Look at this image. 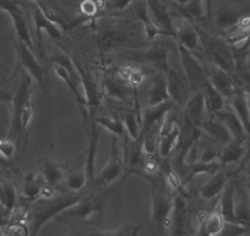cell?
<instances>
[{
    "label": "cell",
    "mask_w": 250,
    "mask_h": 236,
    "mask_svg": "<svg viewBox=\"0 0 250 236\" xmlns=\"http://www.w3.org/2000/svg\"><path fill=\"white\" fill-rule=\"evenodd\" d=\"M151 185V234L169 236L175 192L170 189L163 171L148 179Z\"/></svg>",
    "instance_id": "obj_1"
},
{
    "label": "cell",
    "mask_w": 250,
    "mask_h": 236,
    "mask_svg": "<svg viewBox=\"0 0 250 236\" xmlns=\"http://www.w3.org/2000/svg\"><path fill=\"white\" fill-rule=\"evenodd\" d=\"M107 196L104 193L98 196L83 197L73 207L58 214L54 220L70 226L79 225V224L100 223L104 214Z\"/></svg>",
    "instance_id": "obj_2"
},
{
    "label": "cell",
    "mask_w": 250,
    "mask_h": 236,
    "mask_svg": "<svg viewBox=\"0 0 250 236\" xmlns=\"http://www.w3.org/2000/svg\"><path fill=\"white\" fill-rule=\"evenodd\" d=\"M83 197V194H80L79 192H73V193L64 194V196L43 198L42 202L37 203V207L33 209V213L31 215L30 236H37L45 223L54 219L58 214H60L65 209L73 207Z\"/></svg>",
    "instance_id": "obj_3"
},
{
    "label": "cell",
    "mask_w": 250,
    "mask_h": 236,
    "mask_svg": "<svg viewBox=\"0 0 250 236\" xmlns=\"http://www.w3.org/2000/svg\"><path fill=\"white\" fill-rule=\"evenodd\" d=\"M198 30L203 52L205 53L211 64L225 69L228 73H233L235 71V58L227 41L203 31L201 28Z\"/></svg>",
    "instance_id": "obj_4"
},
{
    "label": "cell",
    "mask_w": 250,
    "mask_h": 236,
    "mask_svg": "<svg viewBox=\"0 0 250 236\" xmlns=\"http://www.w3.org/2000/svg\"><path fill=\"white\" fill-rule=\"evenodd\" d=\"M33 79L27 71L21 69L20 71V81L16 88L15 95L11 97V102H13V115H11V124L10 131H9L8 137L13 139L18 145L20 143L21 137L23 136L22 128H21V113H22L23 107L28 101L32 100V89Z\"/></svg>",
    "instance_id": "obj_5"
},
{
    "label": "cell",
    "mask_w": 250,
    "mask_h": 236,
    "mask_svg": "<svg viewBox=\"0 0 250 236\" xmlns=\"http://www.w3.org/2000/svg\"><path fill=\"white\" fill-rule=\"evenodd\" d=\"M123 141V159H124V171L117 182V189L122 186L131 175H136L144 179L145 175V163L147 154L144 150L143 141L140 138L131 139L130 137H125Z\"/></svg>",
    "instance_id": "obj_6"
},
{
    "label": "cell",
    "mask_w": 250,
    "mask_h": 236,
    "mask_svg": "<svg viewBox=\"0 0 250 236\" xmlns=\"http://www.w3.org/2000/svg\"><path fill=\"white\" fill-rule=\"evenodd\" d=\"M123 171H124L123 150H120L117 137L112 136V139H110L109 160L105 164L104 167L100 171V173L96 175L93 182H95L98 189L113 187V184L120 180V177L123 175Z\"/></svg>",
    "instance_id": "obj_7"
},
{
    "label": "cell",
    "mask_w": 250,
    "mask_h": 236,
    "mask_svg": "<svg viewBox=\"0 0 250 236\" xmlns=\"http://www.w3.org/2000/svg\"><path fill=\"white\" fill-rule=\"evenodd\" d=\"M178 54H179L180 63H182L183 74H184L185 79H187L189 88L193 90L200 91L204 84L208 80V71L203 64L199 62L198 58L195 57L194 53L190 50H188L183 46L178 45Z\"/></svg>",
    "instance_id": "obj_8"
},
{
    "label": "cell",
    "mask_w": 250,
    "mask_h": 236,
    "mask_svg": "<svg viewBox=\"0 0 250 236\" xmlns=\"http://www.w3.org/2000/svg\"><path fill=\"white\" fill-rule=\"evenodd\" d=\"M182 136V127L178 124L173 110L166 116L161 127L160 138H158L157 154L158 158L168 159L174 153L175 148L178 146Z\"/></svg>",
    "instance_id": "obj_9"
},
{
    "label": "cell",
    "mask_w": 250,
    "mask_h": 236,
    "mask_svg": "<svg viewBox=\"0 0 250 236\" xmlns=\"http://www.w3.org/2000/svg\"><path fill=\"white\" fill-rule=\"evenodd\" d=\"M14 47H15L16 55H18V59L23 71H27L32 76L33 80L37 83V85L40 86L41 90L45 93L48 84L47 74H45L44 69L41 66L40 62L37 61L36 55L33 54V49H31L27 45H25V43L19 40L15 41Z\"/></svg>",
    "instance_id": "obj_10"
},
{
    "label": "cell",
    "mask_w": 250,
    "mask_h": 236,
    "mask_svg": "<svg viewBox=\"0 0 250 236\" xmlns=\"http://www.w3.org/2000/svg\"><path fill=\"white\" fill-rule=\"evenodd\" d=\"M125 57H128L131 61L145 62V63L151 64L155 67L158 71L166 73L169 64V50L166 43L156 42L151 46L150 48L145 50H130L125 53Z\"/></svg>",
    "instance_id": "obj_11"
},
{
    "label": "cell",
    "mask_w": 250,
    "mask_h": 236,
    "mask_svg": "<svg viewBox=\"0 0 250 236\" xmlns=\"http://www.w3.org/2000/svg\"><path fill=\"white\" fill-rule=\"evenodd\" d=\"M133 42L130 28L124 26H108L103 28L97 37L98 48L102 53H110L124 48Z\"/></svg>",
    "instance_id": "obj_12"
},
{
    "label": "cell",
    "mask_w": 250,
    "mask_h": 236,
    "mask_svg": "<svg viewBox=\"0 0 250 236\" xmlns=\"http://www.w3.org/2000/svg\"><path fill=\"white\" fill-rule=\"evenodd\" d=\"M0 9L9 14L13 20L14 30L16 33V40L21 41L27 45L31 49L35 48L32 36H31L30 28H28L27 21L21 9V3L19 0H0Z\"/></svg>",
    "instance_id": "obj_13"
},
{
    "label": "cell",
    "mask_w": 250,
    "mask_h": 236,
    "mask_svg": "<svg viewBox=\"0 0 250 236\" xmlns=\"http://www.w3.org/2000/svg\"><path fill=\"white\" fill-rule=\"evenodd\" d=\"M134 89L135 86L129 84L119 74H108L103 80V90L107 97L125 105H134Z\"/></svg>",
    "instance_id": "obj_14"
},
{
    "label": "cell",
    "mask_w": 250,
    "mask_h": 236,
    "mask_svg": "<svg viewBox=\"0 0 250 236\" xmlns=\"http://www.w3.org/2000/svg\"><path fill=\"white\" fill-rule=\"evenodd\" d=\"M145 4L151 19L162 31L163 35L175 40V24L166 4L162 0H145Z\"/></svg>",
    "instance_id": "obj_15"
},
{
    "label": "cell",
    "mask_w": 250,
    "mask_h": 236,
    "mask_svg": "<svg viewBox=\"0 0 250 236\" xmlns=\"http://www.w3.org/2000/svg\"><path fill=\"white\" fill-rule=\"evenodd\" d=\"M33 23H35L36 36H37V49L42 54V32L44 31L50 40L59 41L62 38V28L52 20L48 18L47 14L42 9L41 5H36L33 9Z\"/></svg>",
    "instance_id": "obj_16"
},
{
    "label": "cell",
    "mask_w": 250,
    "mask_h": 236,
    "mask_svg": "<svg viewBox=\"0 0 250 236\" xmlns=\"http://www.w3.org/2000/svg\"><path fill=\"white\" fill-rule=\"evenodd\" d=\"M175 103L172 100L166 101V102L160 103V105L155 106H146V108L144 110L143 116H141V131H140V137H143L144 134L147 133L150 129H152L153 127L161 126L165 121L166 116L172 110H174Z\"/></svg>",
    "instance_id": "obj_17"
},
{
    "label": "cell",
    "mask_w": 250,
    "mask_h": 236,
    "mask_svg": "<svg viewBox=\"0 0 250 236\" xmlns=\"http://www.w3.org/2000/svg\"><path fill=\"white\" fill-rule=\"evenodd\" d=\"M166 78H167L168 91H169L170 100L175 103V106H184L189 96V84L185 79L184 74L178 73L177 71L169 67L166 71Z\"/></svg>",
    "instance_id": "obj_18"
},
{
    "label": "cell",
    "mask_w": 250,
    "mask_h": 236,
    "mask_svg": "<svg viewBox=\"0 0 250 236\" xmlns=\"http://www.w3.org/2000/svg\"><path fill=\"white\" fill-rule=\"evenodd\" d=\"M175 43L183 46L191 53L203 49L198 27L187 19H183L178 25H175Z\"/></svg>",
    "instance_id": "obj_19"
},
{
    "label": "cell",
    "mask_w": 250,
    "mask_h": 236,
    "mask_svg": "<svg viewBox=\"0 0 250 236\" xmlns=\"http://www.w3.org/2000/svg\"><path fill=\"white\" fill-rule=\"evenodd\" d=\"M205 101L201 91H196L193 96L188 98L183 106V119L195 127H200L201 122L205 119Z\"/></svg>",
    "instance_id": "obj_20"
},
{
    "label": "cell",
    "mask_w": 250,
    "mask_h": 236,
    "mask_svg": "<svg viewBox=\"0 0 250 236\" xmlns=\"http://www.w3.org/2000/svg\"><path fill=\"white\" fill-rule=\"evenodd\" d=\"M206 71H208V79L211 85L216 90L220 91L225 97H229L234 93V81L230 73L213 64H210V67L206 68Z\"/></svg>",
    "instance_id": "obj_21"
},
{
    "label": "cell",
    "mask_w": 250,
    "mask_h": 236,
    "mask_svg": "<svg viewBox=\"0 0 250 236\" xmlns=\"http://www.w3.org/2000/svg\"><path fill=\"white\" fill-rule=\"evenodd\" d=\"M199 128H200L201 133L206 134L221 145H226L233 139L232 133L227 128V126L215 116L208 118V119H204Z\"/></svg>",
    "instance_id": "obj_22"
},
{
    "label": "cell",
    "mask_w": 250,
    "mask_h": 236,
    "mask_svg": "<svg viewBox=\"0 0 250 236\" xmlns=\"http://www.w3.org/2000/svg\"><path fill=\"white\" fill-rule=\"evenodd\" d=\"M228 184L227 173L220 168L215 173L210 175L208 180H206L198 189L199 196L205 201H211V199L217 198L221 196L222 191L225 189L226 185Z\"/></svg>",
    "instance_id": "obj_23"
},
{
    "label": "cell",
    "mask_w": 250,
    "mask_h": 236,
    "mask_svg": "<svg viewBox=\"0 0 250 236\" xmlns=\"http://www.w3.org/2000/svg\"><path fill=\"white\" fill-rule=\"evenodd\" d=\"M147 106L160 105L170 100L168 91L167 78L163 71H158L153 75L150 85L147 88Z\"/></svg>",
    "instance_id": "obj_24"
},
{
    "label": "cell",
    "mask_w": 250,
    "mask_h": 236,
    "mask_svg": "<svg viewBox=\"0 0 250 236\" xmlns=\"http://www.w3.org/2000/svg\"><path fill=\"white\" fill-rule=\"evenodd\" d=\"M230 108L242 122L244 131L248 137H250V102L249 96L244 90H234L229 96Z\"/></svg>",
    "instance_id": "obj_25"
},
{
    "label": "cell",
    "mask_w": 250,
    "mask_h": 236,
    "mask_svg": "<svg viewBox=\"0 0 250 236\" xmlns=\"http://www.w3.org/2000/svg\"><path fill=\"white\" fill-rule=\"evenodd\" d=\"M188 214L187 204L180 194L175 196L174 209L172 214L169 236H188Z\"/></svg>",
    "instance_id": "obj_26"
},
{
    "label": "cell",
    "mask_w": 250,
    "mask_h": 236,
    "mask_svg": "<svg viewBox=\"0 0 250 236\" xmlns=\"http://www.w3.org/2000/svg\"><path fill=\"white\" fill-rule=\"evenodd\" d=\"M217 207L226 223L239 224L237 220V214H235V189L232 182H228L226 185L225 189L220 196Z\"/></svg>",
    "instance_id": "obj_27"
},
{
    "label": "cell",
    "mask_w": 250,
    "mask_h": 236,
    "mask_svg": "<svg viewBox=\"0 0 250 236\" xmlns=\"http://www.w3.org/2000/svg\"><path fill=\"white\" fill-rule=\"evenodd\" d=\"M40 171L41 177L44 180L45 184L54 189H58V186H60V184L65 180V173L62 166L53 159H43L40 163Z\"/></svg>",
    "instance_id": "obj_28"
},
{
    "label": "cell",
    "mask_w": 250,
    "mask_h": 236,
    "mask_svg": "<svg viewBox=\"0 0 250 236\" xmlns=\"http://www.w3.org/2000/svg\"><path fill=\"white\" fill-rule=\"evenodd\" d=\"M115 112L120 117V119L124 123L125 129H126V134L130 137L131 139H138L140 137L141 131V115L136 108L131 107H124L119 108Z\"/></svg>",
    "instance_id": "obj_29"
},
{
    "label": "cell",
    "mask_w": 250,
    "mask_h": 236,
    "mask_svg": "<svg viewBox=\"0 0 250 236\" xmlns=\"http://www.w3.org/2000/svg\"><path fill=\"white\" fill-rule=\"evenodd\" d=\"M201 94L204 96V101H205V107L206 111H208L211 116H216L218 112L225 108V96L216 90L210 81H206L204 86L201 88Z\"/></svg>",
    "instance_id": "obj_30"
},
{
    "label": "cell",
    "mask_w": 250,
    "mask_h": 236,
    "mask_svg": "<svg viewBox=\"0 0 250 236\" xmlns=\"http://www.w3.org/2000/svg\"><path fill=\"white\" fill-rule=\"evenodd\" d=\"M215 117H217L220 121H222L227 126V128L232 133L233 138L239 139V141H245L248 136L244 131V127H243L238 116L234 113V111L230 108V106L228 108H223Z\"/></svg>",
    "instance_id": "obj_31"
},
{
    "label": "cell",
    "mask_w": 250,
    "mask_h": 236,
    "mask_svg": "<svg viewBox=\"0 0 250 236\" xmlns=\"http://www.w3.org/2000/svg\"><path fill=\"white\" fill-rule=\"evenodd\" d=\"M87 182L88 179L86 173L85 160L81 164L69 167L68 172L65 173V184L71 192H80L87 185Z\"/></svg>",
    "instance_id": "obj_32"
},
{
    "label": "cell",
    "mask_w": 250,
    "mask_h": 236,
    "mask_svg": "<svg viewBox=\"0 0 250 236\" xmlns=\"http://www.w3.org/2000/svg\"><path fill=\"white\" fill-rule=\"evenodd\" d=\"M243 143H244V141L233 138L229 143L223 145V149L220 151V156H218V161H220L221 165H229V164L239 161L244 156Z\"/></svg>",
    "instance_id": "obj_33"
},
{
    "label": "cell",
    "mask_w": 250,
    "mask_h": 236,
    "mask_svg": "<svg viewBox=\"0 0 250 236\" xmlns=\"http://www.w3.org/2000/svg\"><path fill=\"white\" fill-rule=\"evenodd\" d=\"M95 121L98 124V127L108 131L112 136L117 137L118 139H124L125 137L128 136L124 123H123V121L115 111H113L112 117H97L96 116Z\"/></svg>",
    "instance_id": "obj_34"
},
{
    "label": "cell",
    "mask_w": 250,
    "mask_h": 236,
    "mask_svg": "<svg viewBox=\"0 0 250 236\" xmlns=\"http://www.w3.org/2000/svg\"><path fill=\"white\" fill-rule=\"evenodd\" d=\"M135 15L136 18L139 19V21L143 24L144 31H145V36L148 38V40L155 41L157 40L158 37H163V36H165L162 31L157 27V25H156V24L152 21V19H151L150 14H148L147 11V6H146V4L145 5L138 6V9H136L135 11Z\"/></svg>",
    "instance_id": "obj_35"
},
{
    "label": "cell",
    "mask_w": 250,
    "mask_h": 236,
    "mask_svg": "<svg viewBox=\"0 0 250 236\" xmlns=\"http://www.w3.org/2000/svg\"><path fill=\"white\" fill-rule=\"evenodd\" d=\"M43 185L40 184V176L35 172H28L23 179L22 197L28 202L38 201V198H41Z\"/></svg>",
    "instance_id": "obj_36"
},
{
    "label": "cell",
    "mask_w": 250,
    "mask_h": 236,
    "mask_svg": "<svg viewBox=\"0 0 250 236\" xmlns=\"http://www.w3.org/2000/svg\"><path fill=\"white\" fill-rule=\"evenodd\" d=\"M205 3L206 0H191L185 5H177V8L179 9L183 18L187 20H201L205 18L206 11H208L206 9L208 5L205 8Z\"/></svg>",
    "instance_id": "obj_37"
},
{
    "label": "cell",
    "mask_w": 250,
    "mask_h": 236,
    "mask_svg": "<svg viewBox=\"0 0 250 236\" xmlns=\"http://www.w3.org/2000/svg\"><path fill=\"white\" fill-rule=\"evenodd\" d=\"M225 224L226 221L221 214L220 209H218L217 204H216V208L211 213H208L203 220L204 228L210 236H217L222 231Z\"/></svg>",
    "instance_id": "obj_38"
},
{
    "label": "cell",
    "mask_w": 250,
    "mask_h": 236,
    "mask_svg": "<svg viewBox=\"0 0 250 236\" xmlns=\"http://www.w3.org/2000/svg\"><path fill=\"white\" fill-rule=\"evenodd\" d=\"M240 18H242V15L237 9L230 5H226L217 11L216 21H217L218 26H221L222 28H230L237 25Z\"/></svg>",
    "instance_id": "obj_39"
},
{
    "label": "cell",
    "mask_w": 250,
    "mask_h": 236,
    "mask_svg": "<svg viewBox=\"0 0 250 236\" xmlns=\"http://www.w3.org/2000/svg\"><path fill=\"white\" fill-rule=\"evenodd\" d=\"M141 230L140 224L126 223L123 224L118 229L102 231H92L88 236H138Z\"/></svg>",
    "instance_id": "obj_40"
},
{
    "label": "cell",
    "mask_w": 250,
    "mask_h": 236,
    "mask_svg": "<svg viewBox=\"0 0 250 236\" xmlns=\"http://www.w3.org/2000/svg\"><path fill=\"white\" fill-rule=\"evenodd\" d=\"M16 151V143L10 139L9 137L6 138H0V155L4 156L6 160L13 158Z\"/></svg>",
    "instance_id": "obj_41"
},
{
    "label": "cell",
    "mask_w": 250,
    "mask_h": 236,
    "mask_svg": "<svg viewBox=\"0 0 250 236\" xmlns=\"http://www.w3.org/2000/svg\"><path fill=\"white\" fill-rule=\"evenodd\" d=\"M136 1L139 0H109L107 3V9L112 11H122Z\"/></svg>",
    "instance_id": "obj_42"
},
{
    "label": "cell",
    "mask_w": 250,
    "mask_h": 236,
    "mask_svg": "<svg viewBox=\"0 0 250 236\" xmlns=\"http://www.w3.org/2000/svg\"><path fill=\"white\" fill-rule=\"evenodd\" d=\"M80 9L81 11H83V15L87 19L92 18V16L96 15V13L98 11L97 4H96V1H93V0H83L80 5Z\"/></svg>",
    "instance_id": "obj_43"
},
{
    "label": "cell",
    "mask_w": 250,
    "mask_h": 236,
    "mask_svg": "<svg viewBox=\"0 0 250 236\" xmlns=\"http://www.w3.org/2000/svg\"><path fill=\"white\" fill-rule=\"evenodd\" d=\"M204 219H205V218H204ZM204 219H203V220H204ZM203 220L199 221L198 230H196V233L194 234V236H210V235H208V233H206L205 228H204V225H203Z\"/></svg>",
    "instance_id": "obj_44"
},
{
    "label": "cell",
    "mask_w": 250,
    "mask_h": 236,
    "mask_svg": "<svg viewBox=\"0 0 250 236\" xmlns=\"http://www.w3.org/2000/svg\"><path fill=\"white\" fill-rule=\"evenodd\" d=\"M11 97H13V96H11L10 94L5 93V91H0V102H1V101H11Z\"/></svg>",
    "instance_id": "obj_45"
},
{
    "label": "cell",
    "mask_w": 250,
    "mask_h": 236,
    "mask_svg": "<svg viewBox=\"0 0 250 236\" xmlns=\"http://www.w3.org/2000/svg\"><path fill=\"white\" fill-rule=\"evenodd\" d=\"M189 1H191V0H174V3L177 4V5H185V4H188Z\"/></svg>",
    "instance_id": "obj_46"
},
{
    "label": "cell",
    "mask_w": 250,
    "mask_h": 236,
    "mask_svg": "<svg viewBox=\"0 0 250 236\" xmlns=\"http://www.w3.org/2000/svg\"><path fill=\"white\" fill-rule=\"evenodd\" d=\"M6 163H8V160L4 156L0 155V165H6Z\"/></svg>",
    "instance_id": "obj_47"
},
{
    "label": "cell",
    "mask_w": 250,
    "mask_h": 236,
    "mask_svg": "<svg viewBox=\"0 0 250 236\" xmlns=\"http://www.w3.org/2000/svg\"><path fill=\"white\" fill-rule=\"evenodd\" d=\"M206 5H208V10L210 11V9H211V0H206Z\"/></svg>",
    "instance_id": "obj_48"
},
{
    "label": "cell",
    "mask_w": 250,
    "mask_h": 236,
    "mask_svg": "<svg viewBox=\"0 0 250 236\" xmlns=\"http://www.w3.org/2000/svg\"><path fill=\"white\" fill-rule=\"evenodd\" d=\"M55 236H66V235H62V234H58V235H55Z\"/></svg>",
    "instance_id": "obj_49"
},
{
    "label": "cell",
    "mask_w": 250,
    "mask_h": 236,
    "mask_svg": "<svg viewBox=\"0 0 250 236\" xmlns=\"http://www.w3.org/2000/svg\"><path fill=\"white\" fill-rule=\"evenodd\" d=\"M249 71V73H250V69H249V71Z\"/></svg>",
    "instance_id": "obj_50"
}]
</instances>
